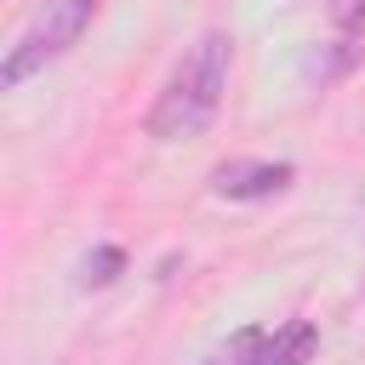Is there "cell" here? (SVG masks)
<instances>
[{"label": "cell", "mask_w": 365, "mask_h": 365, "mask_svg": "<svg viewBox=\"0 0 365 365\" xmlns=\"http://www.w3.org/2000/svg\"><path fill=\"white\" fill-rule=\"evenodd\" d=\"M257 348H262V325H245V331H234L222 348H211L200 365H257Z\"/></svg>", "instance_id": "8992f818"}, {"label": "cell", "mask_w": 365, "mask_h": 365, "mask_svg": "<svg viewBox=\"0 0 365 365\" xmlns=\"http://www.w3.org/2000/svg\"><path fill=\"white\" fill-rule=\"evenodd\" d=\"M314 354H319V325L314 319H285V325L262 331L257 365H314Z\"/></svg>", "instance_id": "277c9868"}, {"label": "cell", "mask_w": 365, "mask_h": 365, "mask_svg": "<svg viewBox=\"0 0 365 365\" xmlns=\"http://www.w3.org/2000/svg\"><path fill=\"white\" fill-rule=\"evenodd\" d=\"M120 268H125V251H120V245H97V251L80 262V285H86V291H103V285L120 279Z\"/></svg>", "instance_id": "5b68a950"}, {"label": "cell", "mask_w": 365, "mask_h": 365, "mask_svg": "<svg viewBox=\"0 0 365 365\" xmlns=\"http://www.w3.org/2000/svg\"><path fill=\"white\" fill-rule=\"evenodd\" d=\"M291 177H297L291 160H222V165H211V194L234 200V205H257V200L285 194Z\"/></svg>", "instance_id": "3957f363"}, {"label": "cell", "mask_w": 365, "mask_h": 365, "mask_svg": "<svg viewBox=\"0 0 365 365\" xmlns=\"http://www.w3.org/2000/svg\"><path fill=\"white\" fill-rule=\"evenodd\" d=\"M97 11H103V0H46V6L29 17V29L6 46L0 86H6V91H17V86H23V80H34L46 63L68 57V51L80 46V34L97 23Z\"/></svg>", "instance_id": "7a4b0ae2"}, {"label": "cell", "mask_w": 365, "mask_h": 365, "mask_svg": "<svg viewBox=\"0 0 365 365\" xmlns=\"http://www.w3.org/2000/svg\"><path fill=\"white\" fill-rule=\"evenodd\" d=\"M228 68H234V40H228V29H205V34L177 57V68L165 74V86L154 91V103H148V114H143V131L160 137V143L200 137V131L217 120V108H222Z\"/></svg>", "instance_id": "6da1fadb"}]
</instances>
